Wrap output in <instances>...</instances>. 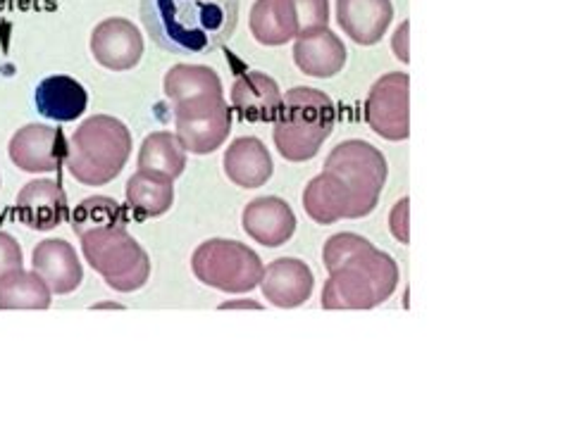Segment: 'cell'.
<instances>
[{"label":"cell","instance_id":"cell-1","mask_svg":"<svg viewBox=\"0 0 565 421\" xmlns=\"http://www.w3.org/2000/svg\"><path fill=\"white\" fill-rule=\"evenodd\" d=\"M330 279L322 291L324 310H373L398 285V265L359 234H337L324 244Z\"/></svg>","mask_w":565,"mask_h":421},{"label":"cell","instance_id":"cell-2","mask_svg":"<svg viewBox=\"0 0 565 421\" xmlns=\"http://www.w3.org/2000/svg\"><path fill=\"white\" fill-rule=\"evenodd\" d=\"M141 22L158 48L207 55L234 36L239 0H141Z\"/></svg>","mask_w":565,"mask_h":421},{"label":"cell","instance_id":"cell-3","mask_svg":"<svg viewBox=\"0 0 565 421\" xmlns=\"http://www.w3.org/2000/svg\"><path fill=\"white\" fill-rule=\"evenodd\" d=\"M131 155L129 129L110 115L88 117L67 141V172L84 186H106Z\"/></svg>","mask_w":565,"mask_h":421},{"label":"cell","instance_id":"cell-4","mask_svg":"<svg viewBox=\"0 0 565 421\" xmlns=\"http://www.w3.org/2000/svg\"><path fill=\"white\" fill-rule=\"evenodd\" d=\"M334 122L337 108L330 96L308 86L291 88L273 122L279 155L289 162L313 160L332 137Z\"/></svg>","mask_w":565,"mask_h":421},{"label":"cell","instance_id":"cell-5","mask_svg":"<svg viewBox=\"0 0 565 421\" xmlns=\"http://www.w3.org/2000/svg\"><path fill=\"white\" fill-rule=\"evenodd\" d=\"M86 262L106 279L110 289L134 293L151 277V260L127 227L100 229L79 236Z\"/></svg>","mask_w":565,"mask_h":421},{"label":"cell","instance_id":"cell-6","mask_svg":"<svg viewBox=\"0 0 565 421\" xmlns=\"http://www.w3.org/2000/svg\"><path fill=\"white\" fill-rule=\"evenodd\" d=\"M196 279L222 293H248L260 285L263 260L242 240L211 238L191 258Z\"/></svg>","mask_w":565,"mask_h":421},{"label":"cell","instance_id":"cell-7","mask_svg":"<svg viewBox=\"0 0 565 421\" xmlns=\"http://www.w3.org/2000/svg\"><path fill=\"white\" fill-rule=\"evenodd\" d=\"M177 139L191 155H211L227 141L232 115L225 91H203L172 102Z\"/></svg>","mask_w":565,"mask_h":421},{"label":"cell","instance_id":"cell-8","mask_svg":"<svg viewBox=\"0 0 565 421\" xmlns=\"http://www.w3.org/2000/svg\"><path fill=\"white\" fill-rule=\"evenodd\" d=\"M324 172H334L349 186L361 217H367L380 203V193L386 184V160L375 145L365 141L339 143L324 160Z\"/></svg>","mask_w":565,"mask_h":421},{"label":"cell","instance_id":"cell-9","mask_svg":"<svg viewBox=\"0 0 565 421\" xmlns=\"http://www.w3.org/2000/svg\"><path fill=\"white\" fill-rule=\"evenodd\" d=\"M365 122L386 141H406L411 137L408 74L392 72L373 84L365 100Z\"/></svg>","mask_w":565,"mask_h":421},{"label":"cell","instance_id":"cell-10","mask_svg":"<svg viewBox=\"0 0 565 421\" xmlns=\"http://www.w3.org/2000/svg\"><path fill=\"white\" fill-rule=\"evenodd\" d=\"M10 160L22 172H55L67 155L65 133L49 125H26L10 139Z\"/></svg>","mask_w":565,"mask_h":421},{"label":"cell","instance_id":"cell-11","mask_svg":"<svg viewBox=\"0 0 565 421\" xmlns=\"http://www.w3.org/2000/svg\"><path fill=\"white\" fill-rule=\"evenodd\" d=\"M92 53L100 67L127 72L141 63L143 36L129 20H103L92 34Z\"/></svg>","mask_w":565,"mask_h":421},{"label":"cell","instance_id":"cell-12","mask_svg":"<svg viewBox=\"0 0 565 421\" xmlns=\"http://www.w3.org/2000/svg\"><path fill=\"white\" fill-rule=\"evenodd\" d=\"M260 285L267 303L281 310H291L308 303L310 295H313L316 277L303 260L281 258L263 269Z\"/></svg>","mask_w":565,"mask_h":421},{"label":"cell","instance_id":"cell-13","mask_svg":"<svg viewBox=\"0 0 565 421\" xmlns=\"http://www.w3.org/2000/svg\"><path fill=\"white\" fill-rule=\"evenodd\" d=\"M32 265L53 295H70L84 281V267L77 258V250L63 238L41 240L34 248Z\"/></svg>","mask_w":565,"mask_h":421},{"label":"cell","instance_id":"cell-14","mask_svg":"<svg viewBox=\"0 0 565 421\" xmlns=\"http://www.w3.org/2000/svg\"><path fill=\"white\" fill-rule=\"evenodd\" d=\"M20 222L34 231L57 229L67 219V195L61 182L36 179L29 182L18 195Z\"/></svg>","mask_w":565,"mask_h":421},{"label":"cell","instance_id":"cell-15","mask_svg":"<svg viewBox=\"0 0 565 421\" xmlns=\"http://www.w3.org/2000/svg\"><path fill=\"white\" fill-rule=\"evenodd\" d=\"M244 231L265 248H279L296 231V215L287 201L267 195V198L250 201L244 209Z\"/></svg>","mask_w":565,"mask_h":421},{"label":"cell","instance_id":"cell-16","mask_svg":"<svg viewBox=\"0 0 565 421\" xmlns=\"http://www.w3.org/2000/svg\"><path fill=\"white\" fill-rule=\"evenodd\" d=\"M306 215L318 224H334L339 219H361L349 186L334 172H322L303 191Z\"/></svg>","mask_w":565,"mask_h":421},{"label":"cell","instance_id":"cell-17","mask_svg":"<svg viewBox=\"0 0 565 421\" xmlns=\"http://www.w3.org/2000/svg\"><path fill=\"white\" fill-rule=\"evenodd\" d=\"M392 20V0H337V22L359 46L380 43Z\"/></svg>","mask_w":565,"mask_h":421},{"label":"cell","instance_id":"cell-18","mask_svg":"<svg viewBox=\"0 0 565 421\" xmlns=\"http://www.w3.org/2000/svg\"><path fill=\"white\" fill-rule=\"evenodd\" d=\"M281 100L277 82L263 72H246L232 86V105L246 122H275Z\"/></svg>","mask_w":565,"mask_h":421},{"label":"cell","instance_id":"cell-19","mask_svg":"<svg viewBox=\"0 0 565 421\" xmlns=\"http://www.w3.org/2000/svg\"><path fill=\"white\" fill-rule=\"evenodd\" d=\"M294 63L306 77L330 79L344 69L347 65V46L330 29L313 36L296 39L294 43Z\"/></svg>","mask_w":565,"mask_h":421},{"label":"cell","instance_id":"cell-20","mask_svg":"<svg viewBox=\"0 0 565 421\" xmlns=\"http://www.w3.org/2000/svg\"><path fill=\"white\" fill-rule=\"evenodd\" d=\"M34 102L39 115L55 119V122H74L84 115L88 94L77 79L67 74H53L36 86Z\"/></svg>","mask_w":565,"mask_h":421},{"label":"cell","instance_id":"cell-21","mask_svg":"<svg viewBox=\"0 0 565 421\" xmlns=\"http://www.w3.org/2000/svg\"><path fill=\"white\" fill-rule=\"evenodd\" d=\"M273 158L260 139H236L225 153V174L242 188H260L273 176Z\"/></svg>","mask_w":565,"mask_h":421},{"label":"cell","instance_id":"cell-22","mask_svg":"<svg viewBox=\"0 0 565 421\" xmlns=\"http://www.w3.org/2000/svg\"><path fill=\"white\" fill-rule=\"evenodd\" d=\"M250 34L260 46H285L299 36L291 0H256L250 8Z\"/></svg>","mask_w":565,"mask_h":421},{"label":"cell","instance_id":"cell-23","mask_svg":"<svg viewBox=\"0 0 565 421\" xmlns=\"http://www.w3.org/2000/svg\"><path fill=\"white\" fill-rule=\"evenodd\" d=\"M127 205L137 219H156L168 215L174 203V182L162 174L153 172H137L134 174L127 188Z\"/></svg>","mask_w":565,"mask_h":421},{"label":"cell","instance_id":"cell-24","mask_svg":"<svg viewBox=\"0 0 565 421\" xmlns=\"http://www.w3.org/2000/svg\"><path fill=\"white\" fill-rule=\"evenodd\" d=\"M139 170L162 174L168 179H180L186 170V150L177 139V133L156 131L148 133L139 150Z\"/></svg>","mask_w":565,"mask_h":421},{"label":"cell","instance_id":"cell-25","mask_svg":"<svg viewBox=\"0 0 565 421\" xmlns=\"http://www.w3.org/2000/svg\"><path fill=\"white\" fill-rule=\"evenodd\" d=\"M53 293L36 272L14 269L0 277V310H49Z\"/></svg>","mask_w":565,"mask_h":421},{"label":"cell","instance_id":"cell-26","mask_svg":"<svg viewBox=\"0 0 565 421\" xmlns=\"http://www.w3.org/2000/svg\"><path fill=\"white\" fill-rule=\"evenodd\" d=\"M113 227H127V215L120 207V203L106 198V195L86 198L72 213V229L77 236L100 231V229H113Z\"/></svg>","mask_w":565,"mask_h":421},{"label":"cell","instance_id":"cell-27","mask_svg":"<svg viewBox=\"0 0 565 421\" xmlns=\"http://www.w3.org/2000/svg\"><path fill=\"white\" fill-rule=\"evenodd\" d=\"M162 88H166L168 100L174 102L203 91H222V82L220 74L205 65H174L166 74Z\"/></svg>","mask_w":565,"mask_h":421},{"label":"cell","instance_id":"cell-28","mask_svg":"<svg viewBox=\"0 0 565 421\" xmlns=\"http://www.w3.org/2000/svg\"><path fill=\"white\" fill-rule=\"evenodd\" d=\"M299 22V36H313L322 29H330V0H291Z\"/></svg>","mask_w":565,"mask_h":421},{"label":"cell","instance_id":"cell-29","mask_svg":"<svg viewBox=\"0 0 565 421\" xmlns=\"http://www.w3.org/2000/svg\"><path fill=\"white\" fill-rule=\"evenodd\" d=\"M22 248L10 234L0 231V277H6L22 267Z\"/></svg>","mask_w":565,"mask_h":421},{"label":"cell","instance_id":"cell-30","mask_svg":"<svg viewBox=\"0 0 565 421\" xmlns=\"http://www.w3.org/2000/svg\"><path fill=\"white\" fill-rule=\"evenodd\" d=\"M390 227H392V234L396 236V240H401V244H408L411 240V236H408V198L396 203V207L392 209Z\"/></svg>","mask_w":565,"mask_h":421},{"label":"cell","instance_id":"cell-31","mask_svg":"<svg viewBox=\"0 0 565 421\" xmlns=\"http://www.w3.org/2000/svg\"><path fill=\"white\" fill-rule=\"evenodd\" d=\"M408 29H411V24L408 22H404V26L398 29V32L394 34V51H396V55H398V60H404V63H408V48H406V39H408Z\"/></svg>","mask_w":565,"mask_h":421},{"label":"cell","instance_id":"cell-32","mask_svg":"<svg viewBox=\"0 0 565 421\" xmlns=\"http://www.w3.org/2000/svg\"><path fill=\"white\" fill-rule=\"evenodd\" d=\"M227 307H253V310H258L260 305L258 303H253V300H248V303H246V300H236V303H227V305H222V310H227Z\"/></svg>","mask_w":565,"mask_h":421}]
</instances>
